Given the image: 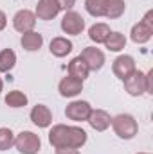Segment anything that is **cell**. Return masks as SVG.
<instances>
[{"label":"cell","mask_w":153,"mask_h":154,"mask_svg":"<svg viewBox=\"0 0 153 154\" xmlns=\"http://www.w3.org/2000/svg\"><path fill=\"white\" fill-rule=\"evenodd\" d=\"M49 143L54 149H81L86 143V131L77 125L56 124L49 131Z\"/></svg>","instance_id":"obj_1"},{"label":"cell","mask_w":153,"mask_h":154,"mask_svg":"<svg viewBox=\"0 0 153 154\" xmlns=\"http://www.w3.org/2000/svg\"><path fill=\"white\" fill-rule=\"evenodd\" d=\"M151 77L153 70H150L148 74H144L141 70H133L126 79H122L124 91L132 97H141L142 93H151Z\"/></svg>","instance_id":"obj_2"},{"label":"cell","mask_w":153,"mask_h":154,"mask_svg":"<svg viewBox=\"0 0 153 154\" xmlns=\"http://www.w3.org/2000/svg\"><path fill=\"white\" fill-rule=\"evenodd\" d=\"M110 125L114 127L115 134H117L119 138H122V140H132V138L139 133V124H137V120L132 115H128V113H121V115L114 116Z\"/></svg>","instance_id":"obj_3"},{"label":"cell","mask_w":153,"mask_h":154,"mask_svg":"<svg viewBox=\"0 0 153 154\" xmlns=\"http://www.w3.org/2000/svg\"><path fill=\"white\" fill-rule=\"evenodd\" d=\"M15 147L20 154H38L41 151V140L33 131H22L15 136Z\"/></svg>","instance_id":"obj_4"},{"label":"cell","mask_w":153,"mask_h":154,"mask_svg":"<svg viewBox=\"0 0 153 154\" xmlns=\"http://www.w3.org/2000/svg\"><path fill=\"white\" fill-rule=\"evenodd\" d=\"M61 31L70 36H79L85 31V18L76 11H65L61 18Z\"/></svg>","instance_id":"obj_5"},{"label":"cell","mask_w":153,"mask_h":154,"mask_svg":"<svg viewBox=\"0 0 153 154\" xmlns=\"http://www.w3.org/2000/svg\"><path fill=\"white\" fill-rule=\"evenodd\" d=\"M13 27L20 34L29 32V31H34V27H36V14L33 11H29V9H20L13 16Z\"/></svg>","instance_id":"obj_6"},{"label":"cell","mask_w":153,"mask_h":154,"mask_svg":"<svg viewBox=\"0 0 153 154\" xmlns=\"http://www.w3.org/2000/svg\"><path fill=\"white\" fill-rule=\"evenodd\" d=\"M92 111V106L86 100H72L65 108V116L74 122H86Z\"/></svg>","instance_id":"obj_7"},{"label":"cell","mask_w":153,"mask_h":154,"mask_svg":"<svg viewBox=\"0 0 153 154\" xmlns=\"http://www.w3.org/2000/svg\"><path fill=\"white\" fill-rule=\"evenodd\" d=\"M79 56L83 57V61L86 63V66H88L90 72H97V70H101L103 65H105V54H103V50H99V48H96V47H86V48H83V52H81Z\"/></svg>","instance_id":"obj_8"},{"label":"cell","mask_w":153,"mask_h":154,"mask_svg":"<svg viewBox=\"0 0 153 154\" xmlns=\"http://www.w3.org/2000/svg\"><path fill=\"white\" fill-rule=\"evenodd\" d=\"M133 70H137V68H135V59H133L132 56H126V54L115 57L114 65H112V72H114V75L117 77V79H121V81L126 79Z\"/></svg>","instance_id":"obj_9"},{"label":"cell","mask_w":153,"mask_h":154,"mask_svg":"<svg viewBox=\"0 0 153 154\" xmlns=\"http://www.w3.org/2000/svg\"><path fill=\"white\" fill-rule=\"evenodd\" d=\"M58 91H60L61 97L72 99V97H76V95H79L83 91V81H79L76 77H70V75L63 77L60 81V84H58Z\"/></svg>","instance_id":"obj_10"},{"label":"cell","mask_w":153,"mask_h":154,"mask_svg":"<svg viewBox=\"0 0 153 154\" xmlns=\"http://www.w3.org/2000/svg\"><path fill=\"white\" fill-rule=\"evenodd\" d=\"M60 13V5L56 0H38L36 4V20H43V22H49L52 18H56Z\"/></svg>","instance_id":"obj_11"},{"label":"cell","mask_w":153,"mask_h":154,"mask_svg":"<svg viewBox=\"0 0 153 154\" xmlns=\"http://www.w3.org/2000/svg\"><path fill=\"white\" fill-rule=\"evenodd\" d=\"M29 116H31V122L36 127H41V129H45V127H49L52 124V113H50V109L45 104H36L31 109V115Z\"/></svg>","instance_id":"obj_12"},{"label":"cell","mask_w":153,"mask_h":154,"mask_svg":"<svg viewBox=\"0 0 153 154\" xmlns=\"http://www.w3.org/2000/svg\"><path fill=\"white\" fill-rule=\"evenodd\" d=\"M86 122L90 124V127H92L94 131L103 133V131H106V129L110 127V124H112V116L108 115L105 109H92Z\"/></svg>","instance_id":"obj_13"},{"label":"cell","mask_w":153,"mask_h":154,"mask_svg":"<svg viewBox=\"0 0 153 154\" xmlns=\"http://www.w3.org/2000/svg\"><path fill=\"white\" fill-rule=\"evenodd\" d=\"M49 50L54 57H65L72 52V41L63 36H58V38L50 39V45H49Z\"/></svg>","instance_id":"obj_14"},{"label":"cell","mask_w":153,"mask_h":154,"mask_svg":"<svg viewBox=\"0 0 153 154\" xmlns=\"http://www.w3.org/2000/svg\"><path fill=\"white\" fill-rule=\"evenodd\" d=\"M20 45H22V48L27 50V52H36V50L41 48V45H43V36H41L40 32H36V31L24 32L22 38H20Z\"/></svg>","instance_id":"obj_15"},{"label":"cell","mask_w":153,"mask_h":154,"mask_svg":"<svg viewBox=\"0 0 153 154\" xmlns=\"http://www.w3.org/2000/svg\"><path fill=\"white\" fill-rule=\"evenodd\" d=\"M130 36H132V41H133V43H137V45H144V43H148V41L151 39L153 29L151 27H148L146 23L139 22V23H135V25L132 27Z\"/></svg>","instance_id":"obj_16"},{"label":"cell","mask_w":153,"mask_h":154,"mask_svg":"<svg viewBox=\"0 0 153 154\" xmlns=\"http://www.w3.org/2000/svg\"><path fill=\"white\" fill-rule=\"evenodd\" d=\"M67 72H69L70 77H76L79 81H85V79L88 77V74H90V70H88V66H86V63L83 61L81 56H76V57L69 63Z\"/></svg>","instance_id":"obj_17"},{"label":"cell","mask_w":153,"mask_h":154,"mask_svg":"<svg viewBox=\"0 0 153 154\" xmlns=\"http://www.w3.org/2000/svg\"><path fill=\"white\" fill-rule=\"evenodd\" d=\"M110 32H112V31H110V25L99 22V23H94V25L88 29V38L92 39L94 43H105V39L108 38Z\"/></svg>","instance_id":"obj_18"},{"label":"cell","mask_w":153,"mask_h":154,"mask_svg":"<svg viewBox=\"0 0 153 154\" xmlns=\"http://www.w3.org/2000/svg\"><path fill=\"white\" fill-rule=\"evenodd\" d=\"M126 4L124 0H106V9H105V18L108 20H117L124 14Z\"/></svg>","instance_id":"obj_19"},{"label":"cell","mask_w":153,"mask_h":154,"mask_svg":"<svg viewBox=\"0 0 153 154\" xmlns=\"http://www.w3.org/2000/svg\"><path fill=\"white\" fill-rule=\"evenodd\" d=\"M105 47L110 52H121L126 47V36L122 32H110L108 38L105 39Z\"/></svg>","instance_id":"obj_20"},{"label":"cell","mask_w":153,"mask_h":154,"mask_svg":"<svg viewBox=\"0 0 153 154\" xmlns=\"http://www.w3.org/2000/svg\"><path fill=\"white\" fill-rule=\"evenodd\" d=\"M16 65V54L13 48H4L0 52V72L5 74V72H11Z\"/></svg>","instance_id":"obj_21"},{"label":"cell","mask_w":153,"mask_h":154,"mask_svg":"<svg viewBox=\"0 0 153 154\" xmlns=\"http://www.w3.org/2000/svg\"><path fill=\"white\" fill-rule=\"evenodd\" d=\"M27 102H29L27 95L20 90H13L5 95V104L9 108H24V106H27Z\"/></svg>","instance_id":"obj_22"},{"label":"cell","mask_w":153,"mask_h":154,"mask_svg":"<svg viewBox=\"0 0 153 154\" xmlns=\"http://www.w3.org/2000/svg\"><path fill=\"white\" fill-rule=\"evenodd\" d=\"M85 9H86V13L90 16L101 18V16H105L106 0H85Z\"/></svg>","instance_id":"obj_23"},{"label":"cell","mask_w":153,"mask_h":154,"mask_svg":"<svg viewBox=\"0 0 153 154\" xmlns=\"http://www.w3.org/2000/svg\"><path fill=\"white\" fill-rule=\"evenodd\" d=\"M15 145V133L9 127H0V151H7Z\"/></svg>","instance_id":"obj_24"},{"label":"cell","mask_w":153,"mask_h":154,"mask_svg":"<svg viewBox=\"0 0 153 154\" xmlns=\"http://www.w3.org/2000/svg\"><path fill=\"white\" fill-rule=\"evenodd\" d=\"M60 5V11H72V7L76 5V0H56Z\"/></svg>","instance_id":"obj_25"},{"label":"cell","mask_w":153,"mask_h":154,"mask_svg":"<svg viewBox=\"0 0 153 154\" xmlns=\"http://www.w3.org/2000/svg\"><path fill=\"white\" fill-rule=\"evenodd\" d=\"M141 22H142V23H146L148 27H151V29H153V11H148Z\"/></svg>","instance_id":"obj_26"},{"label":"cell","mask_w":153,"mask_h":154,"mask_svg":"<svg viewBox=\"0 0 153 154\" xmlns=\"http://www.w3.org/2000/svg\"><path fill=\"white\" fill-rule=\"evenodd\" d=\"M5 25H7V16H5V13L0 9V31H4Z\"/></svg>","instance_id":"obj_27"},{"label":"cell","mask_w":153,"mask_h":154,"mask_svg":"<svg viewBox=\"0 0 153 154\" xmlns=\"http://www.w3.org/2000/svg\"><path fill=\"white\" fill-rule=\"evenodd\" d=\"M56 154H81L77 149H56Z\"/></svg>","instance_id":"obj_28"},{"label":"cell","mask_w":153,"mask_h":154,"mask_svg":"<svg viewBox=\"0 0 153 154\" xmlns=\"http://www.w3.org/2000/svg\"><path fill=\"white\" fill-rule=\"evenodd\" d=\"M2 88H4V82H2V79H0V93H2Z\"/></svg>","instance_id":"obj_29"},{"label":"cell","mask_w":153,"mask_h":154,"mask_svg":"<svg viewBox=\"0 0 153 154\" xmlns=\"http://www.w3.org/2000/svg\"><path fill=\"white\" fill-rule=\"evenodd\" d=\"M139 154H148V152H139Z\"/></svg>","instance_id":"obj_30"}]
</instances>
